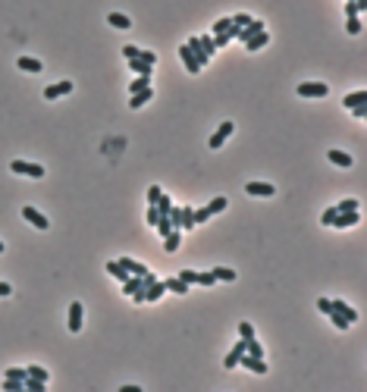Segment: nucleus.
Masks as SVG:
<instances>
[{
	"mask_svg": "<svg viewBox=\"0 0 367 392\" xmlns=\"http://www.w3.org/2000/svg\"><path fill=\"white\" fill-rule=\"evenodd\" d=\"M148 223H151V226H157V220H160V213H157V207H154V204H148V217H145Z\"/></svg>",
	"mask_w": 367,
	"mask_h": 392,
	"instance_id": "nucleus-50",
	"label": "nucleus"
},
{
	"mask_svg": "<svg viewBox=\"0 0 367 392\" xmlns=\"http://www.w3.org/2000/svg\"><path fill=\"white\" fill-rule=\"evenodd\" d=\"M267 41H270V35H267V29H264V32H257L251 41H245V51H251V54H254V51H260V47H264Z\"/></svg>",
	"mask_w": 367,
	"mask_h": 392,
	"instance_id": "nucleus-19",
	"label": "nucleus"
},
{
	"mask_svg": "<svg viewBox=\"0 0 367 392\" xmlns=\"http://www.w3.org/2000/svg\"><path fill=\"white\" fill-rule=\"evenodd\" d=\"M295 91H298L301 98H326V94H329V88L323 85V82H301Z\"/></svg>",
	"mask_w": 367,
	"mask_h": 392,
	"instance_id": "nucleus-2",
	"label": "nucleus"
},
{
	"mask_svg": "<svg viewBox=\"0 0 367 392\" xmlns=\"http://www.w3.org/2000/svg\"><path fill=\"white\" fill-rule=\"evenodd\" d=\"M160 192H163V188H160V185H151V188H148V204H157V198H160Z\"/></svg>",
	"mask_w": 367,
	"mask_h": 392,
	"instance_id": "nucleus-47",
	"label": "nucleus"
},
{
	"mask_svg": "<svg viewBox=\"0 0 367 392\" xmlns=\"http://www.w3.org/2000/svg\"><path fill=\"white\" fill-rule=\"evenodd\" d=\"M245 192H248V195H254V198H273V195H276V188L270 185V182H248V185H245Z\"/></svg>",
	"mask_w": 367,
	"mask_h": 392,
	"instance_id": "nucleus-7",
	"label": "nucleus"
},
{
	"mask_svg": "<svg viewBox=\"0 0 367 392\" xmlns=\"http://www.w3.org/2000/svg\"><path fill=\"white\" fill-rule=\"evenodd\" d=\"M107 22H110L113 29H129V26H132V19H129L126 13H110V16H107Z\"/></svg>",
	"mask_w": 367,
	"mask_h": 392,
	"instance_id": "nucleus-25",
	"label": "nucleus"
},
{
	"mask_svg": "<svg viewBox=\"0 0 367 392\" xmlns=\"http://www.w3.org/2000/svg\"><path fill=\"white\" fill-rule=\"evenodd\" d=\"M358 220H361V213H358V210H342V213H336V217H333V223H329V226L345 229V226H354Z\"/></svg>",
	"mask_w": 367,
	"mask_h": 392,
	"instance_id": "nucleus-5",
	"label": "nucleus"
},
{
	"mask_svg": "<svg viewBox=\"0 0 367 392\" xmlns=\"http://www.w3.org/2000/svg\"><path fill=\"white\" fill-rule=\"evenodd\" d=\"M351 113L358 116V120H364V116H367V104H358V107H351Z\"/></svg>",
	"mask_w": 367,
	"mask_h": 392,
	"instance_id": "nucleus-54",
	"label": "nucleus"
},
{
	"mask_svg": "<svg viewBox=\"0 0 367 392\" xmlns=\"http://www.w3.org/2000/svg\"><path fill=\"white\" fill-rule=\"evenodd\" d=\"M358 207H361L358 198H342L339 204H336V213H342V210H358Z\"/></svg>",
	"mask_w": 367,
	"mask_h": 392,
	"instance_id": "nucleus-28",
	"label": "nucleus"
},
{
	"mask_svg": "<svg viewBox=\"0 0 367 392\" xmlns=\"http://www.w3.org/2000/svg\"><path fill=\"white\" fill-rule=\"evenodd\" d=\"M361 29H364V26H361V19H358V16H348L345 32H348V35H361Z\"/></svg>",
	"mask_w": 367,
	"mask_h": 392,
	"instance_id": "nucleus-38",
	"label": "nucleus"
},
{
	"mask_svg": "<svg viewBox=\"0 0 367 392\" xmlns=\"http://www.w3.org/2000/svg\"><path fill=\"white\" fill-rule=\"evenodd\" d=\"M0 254H4V242H0Z\"/></svg>",
	"mask_w": 367,
	"mask_h": 392,
	"instance_id": "nucleus-56",
	"label": "nucleus"
},
{
	"mask_svg": "<svg viewBox=\"0 0 367 392\" xmlns=\"http://www.w3.org/2000/svg\"><path fill=\"white\" fill-rule=\"evenodd\" d=\"M232 26V16H223V19H217L214 22V35H223V32H226Z\"/></svg>",
	"mask_w": 367,
	"mask_h": 392,
	"instance_id": "nucleus-39",
	"label": "nucleus"
},
{
	"mask_svg": "<svg viewBox=\"0 0 367 392\" xmlns=\"http://www.w3.org/2000/svg\"><path fill=\"white\" fill-rule=\"evenodd\" d=\"M163 289L176 292V295H188V282H182L179 276H167V279H163Z\"/></svg>",
	"mask_w": 367,
	"mask_h": 392,
	"instance_id": "nucleus-12",
	"label": "nucleus"
},
{
	"mask_svg": "<svg viewBox=\"0 0 367 392\" xmlns=\"http://www.w3.org/2000/svg\"><path fill=\"white\" fill-rule=\"evenodd\" d=\"M22 217H26V220L32 223L35 229H47V226H51V220H47V217H44V213H41L38 207H32V204H26V207H22Z\"/></svg>",
	"mask_w": 367,
	"mask_h": 392,
	"instance_id": "nucleus-3",
	"label": "nucleus"
},
{
	"mask_svg": "<svg viewBox=\"0 0 367 392\" xmlns=\"http://www.w3.org/2000/svg\"><path fill=\"white\" fill-rule=\"evenodd\" d=\"M7 379H26L29 376V370L26 367H7V373H4Z\"/></svg>",
	"mask_w": 367,
	"mask_h": 392,
	"instance_id": "nucleus-37",
	"label": "nucleus"
},
{
	"mask_svg": "<svg viewBox=\"0 0 367 392\" xmlns=\"http://www.w3.org/2000/svg\"><path fill=\"white\" fill-rule=\"evenodd\" d=\"M129 66H132L138 76H151V69H154V66H148L145 60H138V57H135V60H129Z\"/></svg>",
	"mask_w": 367,
	"mask_h": 392,
	"instance_id": "nucleus-33",
	"label": "nucleus"
},
{
	"mask_svg": "<svg viewBox=\"0 0 367 392\" xmlns=\"http://www.w3.org/2000/svg\"><path fill=\"white\" fill-rule=\"evenodd\" d=\"M326 317H329V320H333V326H336V329H345V326H348V320H345V317H342V314H336V311H329Z\"/></svg>",
	"mask_w": 367,
	"mask_h": 392,
	"instance_id": "nucleus-40",
	"label": "nucleus"
},
{
	"mask_svg": "<svg viewBox=\"0 0 367 392\" xmlns=\"http://www.w3.org/2000/svg\"><path fill=\"white\" fill-rule=\"evenodd\" d=\"M257 32H264V22H260V19H251L248 26H242V29H239V35H235V41H242V44H245V41H251Z\"/></svg>",
	"mask_w": 367,
	"mask_h": 392,
	"instance_id": "nucleus-8",
	"label": "nucleus"
},
{
	"mask_svg": "<svg viewBox=\"0 0 367 392\" xmlns=\"http://www.w3.org/2000/svg\"><path fill=\"white\" fill-rule=\"evenodd\" d=\"M210 273H214L217 282H220V279H223V282H232V279H235V270H229V267H214Z\"/></svg>",
	"mask_w": 367,
	"mask_h": 392,
	"instance_id": "nucleus-26",
	"label": "nucleus"
},
{
	"mask_svg": "<svg viewBox=\"0 0 367 392\" xmlns=\"http://www.w3.org/2000/svg\"><path fill=\"white\" fill-rule=\"evenodd\" d=\"M170 223H173V229H182V207H170Z\"/></svg>",
	"mask_w": 367,
	"mask_h": 392,
	"instance_id": "nucleus-35",
	"label": "nucleus"
},
{
	"mask_svg": "<svg viewBox=\"0 0 367 392\" xmlns=\"http://www.w3.org/2000/svg\"><path fill=\"white\" fill-rule=\"evenodd\" d=\"M185 47H188V51H192V57H195V63H198L201 69H204V66H207V54H204V47H201V41H198V35H192V38H188V41H185Z\"/></svg>",
	"mask_w": 367,
	"mask_h": 392,
	"instance_id": "nucleus-9",
	"label": "nucleus"
},
{
	"mask_svg": "<svg viewBox=\"0 0 367 392\" xmlns=\"http://www.w3.org/2000/svg\"><path fill=\"white\" fill-rule=\"evenodd\" d=\"M242 354H245V339H242V342H235V348L226 354V361H223V364H226L229 370H232V367H239V358H242Z\"/></svg>",
	"mask_w": 367,
	"mask_h": 392,
	"instance_id": "nucleus-16",
	"label": "nucleus"
},
{
	"mask_svg": "<svg viewBox=\"0 0 367 392\" xmlns=\"http://www.w3.org/2000/svg\"><path fill=\"white\" fill-rule=\"evenodd\" d=\"M16 66L22 69V73H41V69H44V63H41V60H35V57H19Z\"/></svg>",
	"mask_w": 367,
	"mask_h": 392,
	"instance_id": "nucleus-13",
	"label": "nucleus"
},
{
	"mask_svg": "<svg viewBox=\"0 0 367 392\" xmlns=\"http://www.w3.org/2000/svg\"><path fill=\"white\" fill-rule=\"evenodd\" d=\"M26 370H29V376H35V379H44V383H47V379H51V373H47L44 367H38V364H29Z\"/></svg>",
	"mask_w": 367,
	"mask_h": 392,
	"instance_id": "nucleus-32",
	"label": "nucleus"
},
{
	"mask_svg": "<svg viewBox=\"0 0 367 392\" xmlns=\"http://www.w3.org/2000/svg\"><path fill=\"white\" fill-rule=\"evenodd\" d=\"M210 217H214V213H210L207 207H198V210H195V226H198V223H207Z\"/></svg>",
	"mask_w": 367,
	"mask_h": 392,
	"instance_id": "nucleus-42",
	"label": "nucleus"
},
{
	"mask_svg": "<svg viewBox=\"0 0 367 392\" xmlns=\"http://www.w3.org/2000/svg\"><path fill=\"white\" fill-rule=\"evenodd\" d=\"M22 386H26L29 392H44V379H35V376H26V379H22Z\"/></svg>",
	"mask_w": 367,
	"mask_h": 392,
	"instance_id": "nucleus-29",
	"label": "nucleus"
},
{
	"mask_svg": "<svg viewBox=\"0 0 367 392\" xmlns=\"http://www.w3.org/2000/svg\"><path fill=\"white\" fill-rule=\"evenodd\" d=\"M154 207H157V213H170V207H173L170 195H167V192H160V198H157V204H154Z\"/></svg>",
	"mask_w": 367,
	"mask_h": 392,
	"instance_id": "nucleus-34",
	"label": "nucleus"
},
{
	"mask_svg": "<svg viewBox=\"0 0 367 392\" xmlns=\"http://www.w3.org/2000/svg\"><path fill=\"white\" fill-rule=\"evenodd\" d=\"M138 54H141V51H138L135 44H126V47H123V57H126V60H135Z\"/></svg>",
	"mask_w": 367,
	"mask_h": 392,
	"instance_id": "nucleus-48",
	"label": "nucleus"
},
{
	"mask_svg": "<svg viewBox=\"0 0 367 392\" xmlns=\"http://www.w3.org/2000/svg\"><path fill=\"white\" fill-rule=\"evenodd\" d=\"M248 22H251V16H248V13H235V16H232V26H235V29L248 26Z\"/></svg>",
	"mask_w": 367,
	"mask_h": 392,
	"instance_id": "nucleus-45",
	"label": "nucleus"
},
{
	"mask_svg": "<svg viewBox=\"0 0 367 392\" xmlns=\"http://www.w3.org/2000/svg\"><path fill=\"white\" fill-rule=\"evenodd\" d=\"M182 229H195V207H182Z\"/></svg>",
	"mask_w": 367,
	"mask_h": 392,
	"instance_id": "nucleus-31",
	"label": "nucleus"
},
{
	"mask_svg": "<svg viewBox=\"0 0 367 392\" xmlns=\"http://www.w3.org/2000/svg\"><path fill=\"white\" fill-rule=\"evenodd\" d=\"M329 304H333V311L342 314V317L348 320V323H354V320H358V311H354V307H348L345 301H329Z\"/></svg>",
	"mask_w": 367,
	"mask_h": 392,
	"instance_id": "nucleus-17",
	"label": "nucleus"
},
{
	"mask_svg": "<svg viewBox=\"0 0 367 392\" xmlns=\"http://www.w3.org/2000/svg\"><path fill=\"white\" fill-rule=\"evenodd\" d=\"M358 13H361L358 4H354V0H348V4H345V16H358Z\"/></svg>",
	"mask_w": 367,
	"mask_h": 392,
	"instance_id": "nucleus-53",
	"label": "nucleus"
},
{
	"mask_svg": "<svg viewBox=\"0 0 367 392\" xmlns=\"http://www.w3.org/2000/svg\"><path fill=\"white\" fill-rule=\"evenodd\" d=\"M214 273H198V282H195V286H214Z\"/></svg>",
	"mask_w": 367,
	"mask_h": 392,
	"instance_id": "nucleus-43",
	"label": "nucleus"
},
{
	"mask_svg": "<svg viewBox=\"0 0 367 392\" xmlns=\"http://www.w3.org/2000/svg\"><path fill=\"white\" fill-rule=\"evenodd\" d=\"M179 60L185 63V69H188V73H192V76H198V73H201V66L195 63V57H192V51H188V47H185V44L179 47Z\"/></svg>",
	"mask_w": 367,
	"mask_h": 392,
	"instance_id": "nucleus-14",
	"label": "nucleus"
},
{
	"mask_svg": "<svg viewBox=\"0 0 367 392\" xmlns=\"http://www.w3.org/2000/svg\"><path fill=\"white\" fill-rule=\"evenodd\" d=\"M179 279L188 282V286H195V282H198V273H195V270H182V273H179Z\"/></svg>",
	"mask_w": 367,
	"mask_h": 392,
	"instance_id": "nucleus-44",
	"label": "nucleus"
},
{
	"mask_svg": "<svg viewBox=\"0 0 367 392\" xmlns=\"http://www.w3.org/2000/svg\"><path fill=\"white\" fill-rule=\"evenodd\" d=\"M22 379H4V392H22Z\"/></svg>",
	"mask_w": 367,
	"mask_h": 392,
	"instance_id": "nucleus-41",
	"label": "nucleus"
},
{
	"mask_svg": "<svg viewBox=\"0 0 367 392\" xmlns=\"http://www.w3.org/2000/svg\"><path fill=\"white\" fill-rule=\"evenodd\" d=\"M239 336H242V339H251V336H254V326L242 320V323H239Z\"/></svg>",
	"mask_w": 367,
	"mask_h": 392,
	"instance_id": "nucleus-46",
	"label": "nucleus"
},
{
	"mask_svg": "<svg viewBox=\"0 0 367 392\" xmlns=\"http://www.w3.org/2000/svg\"><path fill=\"white\" fill-rule=\"evenodd\" d=\"M333 217H336V207H326L323 217H320V223H323V226H329V223H333Z\"/></svg>",
	"mask_w": 367,
	"mask_h": 392,
	"instance_id": "nucleus-52",
	"label": "nucleus"
},
{
	"mask_svg": "<svg viewBox=\"0 0 367 392\" xmlns=\"http://www.w3.org/2000/svg\"><path fill=\"white\" fill-rule=\"evenodd\" d=\"M358 104H367V91H351V94L342 98V107H345V110H351V107H358Z\"/></svg>",
	"mask_w": 367,
	"mask_h": 392,
	"instance_id": "nucleus-18",
	"label": "nucleus"
},
{
	"mask_svg": "<svg viewBox=\"0 0 367 392\" xmlns=\"http://www.w3.org/2000/svg\"><path fill=\"white\" fill-rule=\"evenodd\" d=\"M198 41H201V47H204V54H207V60L217 54V47H214V35H198Z\"/></svg>",
	"mask_w": 367,
	"mask_h": 392,
	"instance_id": "nucleus-27",
	"label": "nucleus"
},
{
	"mask_svg": "<svg viewBox=\"0 0 367 392\" xmlns=\"http://www.w3.org/2000/svg\"><path fill=\"white\" fill-rule=\"evenodd\" d=\"M138 289H148V286H145V276H129V279L123 282V292H126V295H132V292H138Z\"/></svg>",
	"mask_w": 367,
	"mask_h": 392,
	"instance_id": "nucleus-24",
	"label": "nucleus"
},
{
	"mask_svg": "<svg viewBox=\"0 0 367 392\" xmlns=\"http://www.w3.org/2000/svg\"><path fill=\"white\" fill-rule=\"evenodd\" d=\"M10 170L16 176H32V179H44V166L41 163H32V160H13Z\"/></svg>",
	"mask_w": 367,
	"mask_h": 392,
	"instance_id": "nucleus-1",
	"label": "nucleus"
},
{
	"mask_svg": "<svg viewBox=\"0 0 367 392\" xmlns=\"http://www.w3.org/2000/svg\"><path fill=\"white\" fill-rule=\"evenodd\" d=\"M7 295H13V286H10V282H4V279H0V298H7Z\"/></svg>",
	"mask_w": 367,
	"mask_h": 392,
	"instance_id": "nucleus-55",
	"label": "nucleus"
},
{
	"mask_svg": "<svg viewBox=\"0 0 367 392\" xmlns=\"http://www.w3.org/2000/svg\"><path fill=\"white\" fill-rule=\"evenodd\" d=\"M107 273H110V276H116L120 282H126V279H129V270L120 264V260H107Z\"/></svg>",
	"mask_w": 367,
	"mask_h": 392,
	"instance_id": "nucleus-22",
	"label": "nucleus"
},
{
	"mask_svg": "<svg viewBox=\"0 0 367 392\" xmlns=\"http://www.w3.org/2000/svg\"><path fill=\"white\" fill-rule=\"evenodd\" d=\"M120 264L129 270V276H145V273H148V267L138 264V260H132V257H120Z\"/></svg>",
	"mask_w": 367,
	"mask_h": 392,
	"instance_id": "nucleus-15",
	"label": "nucleus"
},
{
	"mask_svg": "<svg viewBox=\"0 0 367 392\" xmlns=\"http://www.w3.org/2000/svg\"><path fill=\"white\" fill-rule=\"evenodd\" d=\"M73 91V82L63 79V82H54V85H47L44 88V101H57V98H63V94Z\"/></svg>",
	"mask_w": 367,
	"mask_h": 392,
	"instance_id": "nucleus-4",
	"label": "nucleus"
},
{
	"mask_svg": "<svg viewBox=\"0 0 367 392\" xmlns=\"http://www.w3.org/2000/svg\"><path fill=\"white\" fill-rule=\"evenodd\" d=\"M326 157H329V163H336V166H345V170H348V166H351V157H348V154L345 151H326Z\"/></svg>",
	"mask_w": 367,
	"mask_h": 392,
	"instance_id": "nucleus-20",
	"label": "nucleus"
},
{
	"mask_svg": "<svg viewBox=\"0 0 367 392\" xmlns=\"http://www.w3.org/2000/svg\"><path fill=\"white\" fill-rule=\"evenodd\" d=\"M179 232H182V229H170V235L163 239V251H167V254L179 251Z\"/></svg>",
	"mask_w": 367,
	"mask_h": 392,
	"instance_id": "nucleus-23",
	"label": "nucleus"
},
{
	"mask_svg": "<svg viewBox=\"0 0 367 392\" xmlns=\"http://www.w3.org/2000/svg\"><path fill=\"white\" fill-rule=\"evenodd\" d=\"M232 132H235V123H229V120H226V123H223V126L217 129L214 135H210V141H207V145H210V148L217 151V148H220V145H223V141H226V138H229Z\"/></svg>",
	"mask_w": 367,
	"mask_h": 392,
	"instance_id": "nucleus-6",
	"label": "nucleus"
},
{
	"mask_svg": "<svg viewBox=\"0 0 367 392\" xmlns=\"http://www.w3.org/2000/svg\"><path fill=\"white\" fill-rule=\"evenodd\" d=\"M145 88H151V76H138L132 85H129V91L132 94H138V91H145Z\"/></svg>",
	"mask_w": 367,
	"mask_h": 392,
	"instance_id": "nucleus-30",
	"label": "nucleus"
},
{
	"mask_svg": "<svg viewBox=\"0 0 367 392\" xmlns=\"http://www.w3.org/2000/svg\"><path fill=\"white\" fill-rule=\"evenodd\" d=\"M82 317H85V307H82V301H73L69 304V332L82 329Z\"/></svg>",
	"mask_w": 367,
	"mask_h": 392,
	"instance_id": "nucleus-10",
	"label": "nucleus"
},
{
	"mask_svg": "<svg viewBox=\"0 0 367 392\" xmlns=\"http://www.w3.org/2000/svg\"><path fill=\"white\" fill-rule=\"evenodd\" d=\"M317 311H320V314H329V311H333V304H329V298H317Z\"/></svg>",
	"mask_w": 367,
	"mask_h": 392,
	"instance_id": "nucleus-51",
	"label": "nucleus"
},
{
	"mask_svg": "<svg viewBox=\"0 0 367 392\" xmlns=\"http://www.w3.org/2000/svg\"><path fill=\"white\" fill-rule=\"evenodd\" d=\"M226 204H229V201L220 195V198H214V201L207 204V210H210V213H223V210H226Z\"/></svg>",
	"mask_w": 367,
	"mask_h": 392,
	"instance_id": "nucleus-36",
	"label": "nucleus"
},
{
	"mask_svg": "<svg viewBox=\"0 0 367 392\" xmlns=\"http://www.w3.org/2000/svg\"><path fill=\"white\" fill-rule=\"evenodd\" d=\"M239 367H248L251 373H267V364H264V358H254V354H242L239 358Z\"/></svg>",
	"mask_w": 367,
	"mask_h": 392,
	"instance_id": "nucleus-11",
	"label": "nucleus"
},
{
	"mask_svg": "<svg viewBox=\"0 0 367 392\" xmlns=\"http://www.w3.org/2000/svg\"><path fill=\"white\" fill-rule=\"evenodd\" d=\"M138 60H145L148 66H154V63H157V54H154V51H141V54H138Z\"/></svg>",
	"mask_w": 367,
	"mask_h": 392,
	"instance_id": "nucleus-49",
	"label": "nucleus"
},
{
	"mask_svg": "<svg viewBox=\"0 0 367 392\" xmlns=\"http://www.w3.org/2000/svg\"><path fill=\"white\" fill-rule=\"evenodd\" d=\"M151 98H154V91L145 88V91H138V94H132V98H129V107H132V110H138V107H145Z\"/></svg>",
	"mask_w": 367,
	"mask_h": 392,
	"instance_id": "nucleus-21",
	"label": "nucleus"
}]
</instances>
